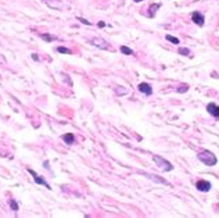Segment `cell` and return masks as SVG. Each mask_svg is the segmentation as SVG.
Returning a JSON list of instances; mask_svg holds the SVG:
<instances>
[{"mask_svg": "<svg viewBox=\"0 0 219 218\" xmlns=\"http://www.w3.org/2000/svg\"><path fill=\"white\" fill-rule=\"evenodd\" d=\"M139 90H140L141 93L147 95V96H150V95L153 93V88L149 83H140V85H139Z\"/></svg>", "mask_w": 219, "mask_h": 218, "instance_id": "9c48e42d", "label": "cell"}, {"mask_svg": "<svg viewBox=\"0 0 219 218\" xmlns=\"http://www.w3.org/2000/svg\"><path fill=\"white\" fill-rule=\"evenodd\" d=\"M63 139H64V142H65L67 145H72L74 140H75V136H74L72 133H65V135L63 136Z\"/></svg>", "mask_w": 219, "mask_h": 218, "instance_id": "30bf717a", "label": "cell"}, {"mask_svg": "<svg viewBox=\"0 0 219 218\" xmlns=\"http://www.w3.org/2000/svg\"><path fill=\"white\" fill-rule=\"evenodd\" d=\"M44 3H46L50 8H53V10H58V11L64 10V7H65L64 3H63V0H44Z\"/></svg>", "mask_w": 219, "mask_h": 218, "instance_id": "277c9868", "label": "cell"}, {"mask_svg": "<svg viewBox=\"0 0 219 218\" xmlns=\"http://www.w3.org/2000/svg\"><path fill=\"white\" fill-rule=\"evenodd\" d=\"M196 188L200 192H208V190H211V183L205 179H200V181H197Z\"/></svg>", "mask_w": 219, "mask_h": 218, "instance_id": "5b68a950", "label": "cell"}, {"mask_svg": "<svg viewBox=\"0 0 219 218\" xmlns=\"http://www.w3.org/2000/svg\"><path fill=\"white\" fill-rule=\"evenodd\" d=\"M198 160L203 161L205 165H215L217 164V157L214 156V153H211L209 150H203L201 153H198Z\"/></svg>", "mask_w": 219, "mask_h": 218, "instance_id": "6da1fadb", "label": "cell"}, {"mask_svg": "<svg viewBox=\"0 0 219 218\" xmlns=\"http://www.w3.org/2000/svg\"><path fill=\"white\" fill-rule=\"evenodd\" d=\"M42 39L46 40V42H51V40H54L56 38L51 36V35H49V34H43V35H42Z\"/></svg>", "mask_w": 219, "mask_h": 218, "instance_id": "e0dca14e", "label": "cell"}, {"mask_svg": "<svg viewBox=\"0 0 219 218\" xmlns=\"http://www.w3.org/2000/svg\"><path fill=\"white\" fill-rule=\"evenodd\" d=\"M78 20L81 21L82 24H85V25H92V22H89L87 20H85V18H81V17H78Z\"/></svg>", "mask_w": 219, "mask_h": 218, "instance_id": "ffe728a7", "label": "cell"}, {"mask_svg": "<svg viewBox=\"0 0 219 218\" xmlns=\"http://www.w3.org/2000/svg\"><path fill=\"white\" fill-rule=\"evenodd\" d=\"M187 89H189L187 85H182L179 89H177V92H179V93H185V92H187Z\"/></svg>", "mask_w": 219, "mask_h": 218, "instance_id": "d6986e66", "label": "cell"}, {"mask_svg": "<svg viewBox=\"0 0 219 218\" xmlns=\"http://www.w3.org/2000/svg\"><path fill=\"white\" fill-rule=\"evenodd\" d=\"M207 111L211 115H214L215 118H219V106H217L215 103H209L207 106Z\"/></svg>", "mask_w": 219, "mask_h": 218, "instance_id": "ba28073f", "label": "cell"}, {"mask_svg": "<svg viewBox=\"0 0 219 218\" xmlns=\"http://www.w3.org/2000/svg\"><path fill=\"white\" fill-rule=\"evenodd\" d=\"M177 53L182 56H190V49H187V47H179Z\"/></svg>", "mask_w": 219, "mask_h": 218, "instance_id": "7c38bea8", "label": "cell"}, {"mask_svg": "<svg viewBox=\"0 0 219 218\" xmlns=\"http://www.w3.org/2000/svg\"><path fill=\"white\" fill-rule=\"evenodd\" d=\"M57 52L58 53H64V54H71V50L67 49V47H63V46L57 47Z\"/></svg>", "mask_w": 219, "mask_h": 218, "instance_id": "2e32d148", "label": "cell"}, {"mask_svg": "<svg viewBox=\"0 0 219 218\" xmlns=\"http://www.w3.org/2000/svg\"><path fill=\"white\" fill-rule=\"evenodd\" d=\"M10 207L13 211H18V204H17L16 200H10Z\"/></svg>", "mask_w": 219, "mask_h": 218, "instance_id": "ac0fdd59", "label": "cell"}, {"mask_svg": "<svg viewBox=\"0 0 219 218\" xmlns=\"http://www.w3.org/2000/svg\"><path fill=\"white\" fill-rule=\"evenodd\" d=\"M135 2H136V3H139V2H141V0H135Z\"/></svg>", "mask_w": 219, "mask_h": 218, "instance_id": "603a6c76", "label": "cell"}, {"mask_svg": "<svg viewBox=\"0 0 219 218\" xmlns=\"http://www.w3.org/2000/svg\"><path fill=\"white\" fill-rule=\"evenodd\" d=\"M153 160H154V163L157 164V167H159V168L164 169V171H172L173 169L172 164H171L169 161H167L165 159H162L161 156H153Z\"/></svg>", "mask_w": 219, "mask_h": 218, "instance_id": "7a4b0ae2", "label": "cell"}, {"mask_svg": "<svg viewBox=\"0 0 219 218\" xmlns=\"http://www.w3.org/2000/svg\"><path fill=\"white\" fill-rule=\"evenodd\" d=\"M165 38H167V40H169L171 43H173V44H179V43H180V40L177 39V38H175V36H171V35H167V36H165Z\"/></svg>", "mask_w": 219, "mask_h": 218, "instance_id": "5bb4252c", "label": "cell"}, {"mask_svg": "<svg viewBox=\"0 0 219 218\" xmlns=\"http://www.w3.org/2000/svg\"><path fill=\"white\" fill-rule=\"evenodd\" d=\"M28 172L32 175V177H34V179H35V182H36V183H39V185H44V186H46L47 189H50V186L46 183V181H44V179H43L42 177H39V175H38L36 172H35L32 168H28Z\"/></svg>", "mask_w": 219, "mask_h": 218, "instance_id": "8992f818", "label": "cell"}, {"mask_svg": "<svg viewBox=\"0 0 219 218\" xmlns=\"http://www.w3.org/2000/svg\"><path fill=\"white\" fill-rule=\"evenodd\" d=\"M99 26H100V28H104V26H105V24L103 22V21H100V22H99Z\"/></svg>", "mask_w": 219, "mask_h": 218, "instance_id": "44dd1931", "label": "cell"}, {"mask_svg": "<svg viewBox=\"0 0 219 218\" xmlns=\"http://www.w3.org/2000/svg\"><path fill=\"white\" fill-rule=\"evenodd\" d=\"M90 42H92V44H94V46L99 47V49H103V50H110V49H111V47H110V43L107 40L103 39V38H93Z\"/></svg>", "mask_w": 219, "mask_h": 218, "instance_id": "3957f363", "label": "cell"}, {"mask_svg": "<svg viewBox=\"0 0 219 218\" xmlns=\"http://www.w3.org/2000/svg\"><path fill=\"white\" fill-rule=\"evenodd\" d=\"M32 58H34V60H36V61H38V60H39V58H38V54H32Z\"/></svg>", "mask_w": 219, "mask_h": 218, "instance_id": "7402d4cb", "label": "cell"}, {"mask_svg": "<svg viewBox=\"0 0 219 218\" xmlns=\"http://www.w3.org/2000/svg\"><path fill=\"white\" fill-rule=\"evenodd\" d=\"M121 52H122L123 54H126V56L133 54V50H132V49H129V47H126V46H121Z\"/></svg>", "mask_w": 219, "mask_h": 218, "instance_id": "4fadbf2b", "label": "cell"}, {"mask_svg": "<svg viewBox=\"0 0 219 218\" xmlns=\"http://www.w3.org/2000/svg\"><path fill=\"white\" fill-rule=\"evenodd\" d=\"M191 20H193V22L197 24L198 26L204 25V16L201 13H198V11H194V13L191 14Z\"/></svg>", "mask_w": 219, "mask_h": 218, "instance_id": "52a82bcc", "label": "cell"}, {"mask_svg": "<svg viewBox=\"0 0 219 218\" xmlns=\"http://www.w3.org/2000/svg\"><path fill=\"white\" fill-rule=\"evenodd\" d=\"M159 8V4L157 3V4H151L150 6V17H153V16H155V13H157V10Z\"/></svg>", "mask_w": 219, "mask_h": 218, "instance_id": "8fae6325", "label": "cell"}, {"mask_svg": "<svg viewBox=\"0 0 219 218\" xmlns=\"http://www.w3.org/2000/svg\"><path fill=\"white\" fill-rule=\"evenodd\" d=\"M147 177H150L151 179H154V181H157V182H161V183L168 185V182H167V181H164V179H161V178L158 177V175H149V174H147Z\"/></svg>", "mask_w": 219, "mask_h": 218, "instance_id": "9a60e30c", "label": "cell"}]
</instances>
